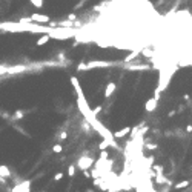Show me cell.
<instances>
[{"label":"cell","mask_w":192,"mask_h":192,"mask_svg":"<svg viewBox=\"0 0 192 192\" xmlns=\"http://www.w3.org/2000/svg\"><path fill=\"white\" fill-rule=\"evenodd\" d=\"M188 186H189V181H188V180H183V181H178V183L175 184L174 188H175V189H186Z\"/></svg>","instance_id":"7"},{"label":"cell","mask_w":192,"mask_h":192,"mask_svg":"<svg viewBox=\"0 0 192 192\" xmlns=\"http://www.w3.org/2000/svg\"><path fill=\"white\" fill-rule=\"evenodd\" d=\"M26 66H22V65H17V66H12V68H8V74H15V72H22L25 71Z\"/></svg>","instance_id":"4"},{"label":"cell","mask_w":192,"mask_h":192,"mask_svg":"<svg viewBox=\"0 0 192 192\" xmlns=\"http://www.w3.org/2000/svg\"><path fill=\"white\" fill-rule=\"evenodd\" d=\"M66 138V132H60V134H58V140H65Z\"/></svg>","instance_id":"16"},{"label":"cell","mask_w":192,"mask_h":192,"mask_svg":"<svg viewBox=\"0 0 192 192\" xmlns=\"http://www.w3.org/2000/svg\"><path fill=\"white\" fill-rule=\"evenodd\" d=\"M160 22L162 14L151 0H109L97 9L92 22L74 35L102 48L143 54L151 49Z\"/></svg>","instance_id":"1"},{"label":"cell","mask_w":192,"mask_h":192,"mask_svg":"<svg viewBox=\"0 0 192 192\" xmlns=\"http://www.w3.org/2000/svg\"><path fill=\"white\" fill-rule=\"evenodd\" d=\"M152 192H157V191H154V189H152Z\"/></svg>","instance_id":"17"},{"label":"cell","mask_w":192,"mask_h":192,"mask_svg":"<svg viewBox=\"0 0 192 192\" xmlns=\"http://www.w3.org/2000/svg\"><path fill=\"white\" fill-rule=\"evenodd\" d=\"M92 164H94V158H91V157H80L78 162H77V168L82 169V171H88Z\"/></svg>","instance_id":"2"},{"label":"cell","mask_w":192,"mask_h":192,"mask_svg":"<svg viewBox=\"0 0 192 192\" xmlns=\"http://www.w3.org/2000/svg\"><path fill=\"white\" fill-rule=\"evenodd\" d=\"M112 91H114V85H109V86H108V91H106V92H105V95H106V97H109Z\"/></svg>","instance_id":"12"},{"label":"cell","mask_w":192,"mask_h":192,"mask_svg":"<svg viewBox=\"0 0 192 192\" xmlns=\"http://www.w3.org/2000/svg\"><path fill=\"white\" fill-rule=\"evenodd\" d=\"M63 178V172H58V174H55V177H54V181H60Z\"/></svg>","instance_id":"15"},{"label":"cell","mask_w":192,"mask_h":192,"mask_svg":"<svg viewBox=\"0 0 192 192\" xmlns=\"http://www.w3.org/2000/svg\"><path fill=\"white\" fill-rule=\"evenodd\" d=\"M52 151H54V152H62V151H63V146H62V145H54Z\"/></svg>","instance_id":"11"},{"label":"cell","mask_w":192,"mask_h":192,"mask_svg":"<svg viewBox=\"0 0 192 192\" xmlns=\"http://www.w3.org/2000/svg\"><path fill=\"white\" fill-rule=\"evenodd\" d=\"M26 188H29V181H28V180L23 181V183H20V184H15L14 189H12L11 192H22V191L26 189Z\"/></svg>","instance_id":"3"},{"label":"cell","mask_w":192,"mask_h":192,"mask_svg":"<svg viewBox=\"0 0 192 192\" xmlns=\"http://www.w3.org/2000/svg\"><path fill=\"white\" fill-rule=\"evenodd\" d=\"M11 175V171L8 169V166H0V177H9Z\"/></svg>","instance_id":"6"},{"label":"cell","mask_w":192,"mask_h":192,"mask_svg":"<svg viewBox=\"0 0 192 192\" xmlns=\"http://www.w3.org/2000/svg\"><path fill=\"white\" fill-rule=\"evenodd\" d=\"M22 117H23V112L22 111H17V112L14 114V120H19V119H22Z\"/></svg>","instance_id":"14"},{"label":"cell","mask_w":192,"mask_h":192,"mask_svg":"<svg viewBox=\"0 0 192 192\" xmlns=\"http://www.w3.org/2000/svg\"><path fill=\"white\" fill-rule=\"evenodd\" d=\"M49 39H51V37L48 35V34H45L43 37H40V39L37 40V46H42V45H45V43H46V42L49 40Z\"/></svg>","instance_id":"8"},{"label":"cell","mask_w":192,"mask_h":192,"mask_svg":"<svg viewBox=\"0 0 192 192\" xmlns=\"http://www.w3.org/2000/svg\"><path fill=\"white\" fill-rule=\"evenodd\" d=\"M129 132H131V129H129V128H123L121 131H117L115 134H114V137H115V138H123L126 134H129Z\"/></svg>","instance_id":"5"},{"label":"cell","mask_w":192,"mask_h":192,"mask_svg":"<svg viewBox=\"0 0 192 192\" xmlns=\"http://www.w3.org/2000/svg\"><path fill=\"white\" fill-rule=\"evenodd\" d=\"M2 74H8V66L0 65V76H2Z\"/></svg>","instance_id":"13"},{"label":"cell","mask_w":192,"mask_h":192,"mask_svg":"<svg viewBox=\"0 0 192 192\" xmlns=\"http://www.w3.org/2000/svg\"><path fill=\"white\" fill-rule=\"evenodd\" d=\"M68 175H69V177H74V175H76V164H69Z\"/></svg>","instance_id":"9"},{"label":"cell","mask_w":192,"mask_h":192,"mask_svg":"<svg viewBox=\"0 0 192 192\" xmlns=\"http://www.w3.org/2000/svg\"><path fill=\"white\" fill-rule=\"evenodd\" d=\"M31 3H33L34 6H37V8H42V5H43L42 0H31Z\"/></svg>","instance_id":"10"}]
</instances>
